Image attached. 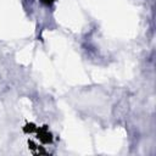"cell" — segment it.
Instances as JSON below:
<instances>
[{"label": "cell", "mask_w": 156, "mask_h": 156, "mask_svg": "<svg viewBox=\"0 0 156 156\" xmlns=\"http://www.w3.org/2000/svg\"><path fill=\"white\" fill-rule=\"evenodd\" d=\"M43 4H45V5H51V4H54L56 0H40Z\"/></svg>", "instance_id": "obj_1"}]
</instances>
